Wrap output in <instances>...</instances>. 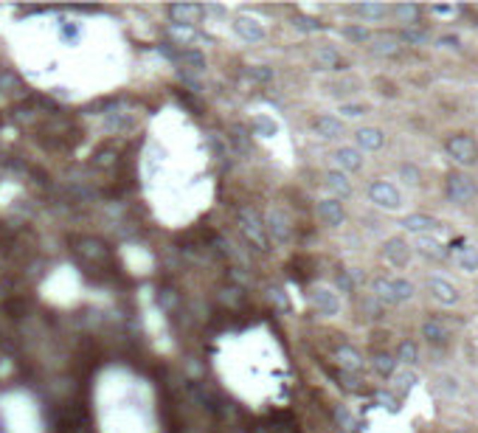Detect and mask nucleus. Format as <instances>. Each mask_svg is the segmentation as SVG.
I'll return each instance as SVG.
<instances>
[{
    "mask_svg": "<svg viewBox=\"0 0 478 433\" xmlns=\"http://www.w3.org/2000/svg\"><path fill=\"white\" fill-rule=\"evenodd\" d=\"M183 62H186V65H195V71H203V68H206V59H203L200 54H186Z\"/></svg>",
    "mask_w": 478,
    "mask_h": 433,
    "instance_id": "41",
    "label": "nucleus"
},
{
    "mask_svg": "<svg viewBox=\"0 0 478 433\" xmlns=\"http://www.w3.org/2000/svg\"><path fill=\"white\" fill-rule=\"evenodd\" d=\"M428 293H431V298H434L436 304H442V307H453V304H459V298H462L459 287H456L453 281L442 279V276H431V279H428Z\"/></svg>",
    "mask_w": 478,
    "mask_h": 433,
    "instance_id": "9",
    "label": "nucleus"
},
{
    "mask_svg": "<svg viewBox=\"0 0 478 433\" xmlns=\"http://www.w3.org/2000/svg\"><path fill=\"white\" fill-rule=\"evenodd\" d=\"M422 338L431 346H448L451 343V327L439 318H425L422 321Z\"/></svg>",
    "mask_w": 478,
    "mask_h": 433,
    "instance_id": "12",
    "label": "nucleus"
},
{
    "mask_svg": "<svg viewBox=\"0 0 478 433\" xmlns=\"http://www.w3.org/2000/svg\"><path fill=\"white\" fill-rule=\"evenodd\" d=\"M400 178H403V183H408V186H419V169H417L414 164H403V166H400Z\"/></svg>",
    "mask_w": 478,
    "mask_h": 433,
    "instance_id": "33",
    "label": "nucleus"
},
{
    "mask_svg": "<svg viewBox=\"0 0 478 433\" xmlns=\"http://www.w3.org/2000/svg\"><path fill=\"white\" fill-rule=\"evenodd\" d=\"M231 28H234V34H237L242 42H250V45H256V42H262V39L267 37L264 23H262L259 17H253V14H237L234 23H231Z\"/></svg>",
    "mask_w": 478,
    "mask_h": 433,
    "instance_id": "6",
    "label": "nucleus"
},
{
    "mask_svg": "<svg viewBox=\"0 0 478 433\" xmlns=\"http://www.w3.org/2000/svg\"><path fill=\"white\" fill-rule=\"evenodd\" d=\"M414 248L425 256V259H445L448 256V250H445V245L436 239V236H417V242H414Z\"/></svg>",
    "mask_w": 478,
    "mask_h": 433,
    "instance_id": "21",
    "label": "nucleus"
},
{
    "mask_svg": "<svg viewBox=\"0 0 478 433\" xmlns=\"http://www.w3.org/2000/svg\"><path fill=\"white\" fill-rule=\"evenodd\" d=\"M315 68H318V71H341L343 62H341V56H338L332 48H324V51L315 54Z\"/></svg>",
    "mask_w": 478,
    "mask_h": 433,
    "instance_id": "27",
    "label": "nucleus"
},
{
    "mask_svg": "<svg viewBox=\"0 0 478 433\" xmlns=\"http://www.w3.org/2000/svg\"><path fill=\"white\" fill-rule=\"evenodd\" d=\"M247 79H253V82H262V85H267V82H273V68H267V65H250L247 71Z\"/></svg>",
    "mask_w": 478,
    "mask_h": 433,
    "instance_id": "31",
    "label": "nucleus"
},
{
    "mask_svg": "<svg viewBox=\"0 0 478 433\" xmlns=\"http://www.w3.org/2000/svg\"><path fill=\"white\" fill-rule=\"evenodd\" d=\"M338 113H341L343 118H360V116L369 113V107H366V104H341Z\"/></svg>",
    "mask_w": 478,
    "mask_h": 433,
    "instance_id": "34",
    "label": "nucleus"
},
{
    "mask_svg": "<svg viewBox=\"0 0 478 433\" xmlns=\"http://www.w3.org/2000/svg\"><path fill=\"white\" fill-rule=\"evenodd\" d=\"M335 420H338V425H341V428H346V431H349V433H352V431H355V428H357V422H355V417H352V414H349L346 408H338V411H335Z\"/></svg>",
    "mask_w": 478,
    "mask_h": 433,
    "instance_id": "37",
    "label": "nucleus"
},
{
    "mask_svg": "<svg viewBox=\"0 0 478 433\" xmlns=\"http://www.w3.org/2000/svg\"><path fill=\"white\" fill-rule=\"evenodd\" d=\"M355 147L360 152H380L386 147V133L380 127H360L355 133Z\"/></svg>",
    "mask_w": 478,
    "mask_h": 433,
    "instance_id": "11",
    "label": "nucleus"
},
{
    "mask_svg": "<svg viewBox=\"0 0 478 433\" xmlns=\"http://www.w3.org/2000/svg\"><path fill=\"white\" fill-rule=\"evenodd\" d=\"M369 203L386 212H400L403 209V195L391 181H372L369 183Z\"/></svg>",
    "mask_w": 478,
    "mask_h": 433,
    "instance_id": "3",
    "label": "nucleus"
},
{
    "mask_svg": "<svg viewBox=\"0 0 478 433\" xmlns=\"http://www.w3.org/2000/svg\"><path fill=\"white\" fill-rule=\"evenodd\" d=\"M352 11H355L357 17H363V20L377 23V20H383V17L388 14V6H386V3H372V0H366V3L352 6Z\"/></svg>",
    "mask_w": 478,
    "mask_h": 433,
    "instance_id": "23",
    "label": "nucleus"
},
{
    "mask_svg": "<svg viewBox=\"0 0 478 433\" xmlns=\"http://www.w3.org/2000/svg\"><path fill=\"white\" fill-rule=\"evenodd\" d=\"M400 42H408V45H428L431 42V34L422 31V28H403L400 31Z\"/></svg>",
    "mask_w": 478,
    "mask_h": 433,
    "instance_id": "30",
    "label": "nucleus"
},
{
    "mask_svg": "<svg viewBox=\"0 0 478 433\" xmlns=\"http://www.w3.org/2000/svg\"><path fill=\"white\" fill-rule=\"evenodd\" d=\"M318 219L324 222V225H329V228H341L343 222H346V212H343V203L341 200H335V197H324V200H318Z\"/></svg>",
    "mask_w": 478,
    "mask_h": 433,
    "instance_id": "10",
    "label": "nucleus"
},
{
    "mask_svg": "<svg viewBox=\"0 0 478 433\" xmlns=\"http://www.w3.org/2000/svg\"><path fill=\"white\" fill-rule=\"evenodd\" d=\"M335 363L341 366V372H346V374H357V372H363V358H360V352L357 349H352V346H341V349H335Z\"/></svg>",
    "mask_w": 478,
    "mask_h": 433,
    "instance_id": "18",
    "label": "nucleus"
},
{
    "mask_svg": "<svg viewBox=\"0 0 478 433\" xmlns=\"http://www.w3.org/2000/svg\"><path fill=\"white\" fill-rule=\"evenodd\" d=\"M394 377H397V386H400V389H411V386L417 383V374H414V372H403V374H394Z\"/></svg>",
    "mask_w": 478,
    "mask_h": 433,
    "instance_id": "40",
    "label": "nucleus"
},
{
    "mask_svg": "<svg viewBox=\"0 0 478 433\" xmlns=\"http://www.w3.org/2000/svg\"><path fill=\"white\" fill-rule=\"evenodd\" d=\"M372 366H374V372H377L380 377H394L400 363H397V358H394V355H388V352H374Z\"/></svg>",
    "mask_w": 478,
    "mask_h": 433,
    "instance_id": "24",
    "label": "nucleus"
},
{
    "mask_svg": "<svg viewBox=\"0 0 478 433\" xmlns=\"http://www.w3.org/2000/svg\"><path fill=\"white\" fill-rule=\"evenodd\" d=\"M394 358H397V363H403V366H414V363L419 360V346H417L414 341H403V343L397 346Z\"/></svg>",
    "mask_w": 478,
    "mask_h": 433,
    "instance_id": "28",
    "label": "nucleus"
},
{
    "mask_svg": "<svg viewBox=\"0 0 478 433\" xmlns=\"http://www.w3.org/2000/svg\"><path fill=\"white\" fill-rule=\"evenodd\" d=\"M324 186L332 192L335 200H349L352 197V183H349L346 172H341V169H329L324 175Z\"/></svg>",
    "mask_w": 478,
    "mask_h": 433,
    "instance_id": "14",
    "label": "nucleus"
},
{
    "mask_svg": "<svg viewBox=\"0 0 478 433\" xmlns=\"http://www.w3.org/2000/svg\"><path fill=\"white\" fill-rule=\"evenodd\" d=\"M439 48H453V51H459V48H462V39H459L456 34H448V37H439Z\"/></svg>",
    "mask_w": 478,
    "mask_h": 433,
    "instance_id": "39",
    "label": "nucleus"
},
{
    "mask_svg": "<svg viewBox=\"0 0 478 433\" xmlns=\"http://www.w3.org/2000/svg\"><path fill=\"white\" fill-rule=\"evenodd\" d=\"M453 262L462 273H478V245L473 242H462L453 250Z\"/></svg>",
    "mask_w": 478,
    "mask_h": 433,
    "instance_id": "16",
    "label": "nucleus"
},
{
    "mask_svg": "<svg viewBox=\"0 0 478 433\" xmlns=\"http://www.w3.org/2000/svg\"><path fill=\"white\" fill-rule=\"evenodd\" d=\"M431 11L439 14V17H453V14H456V6H431Z\"/></svg>",
    "mask_w": 478,
    "mask_h": 433,
    "instance_id": "42",
    "label": "nucleus"
},
{
    "mask_svg": "<svg viewBox=\"0 0 478 433\" xmlns=\"http://www.w3.org/2000/svg\"><path fill=\"white\" fill-rule=\"evenodd\" d=\"M383 259L391 264V267H405L408 262H411V256H414V245H408V239L405 236H388L386 242H383Z\"/></svg>",
    "mask_w": 478,
    "mask_h": 433,
    "instance_id": "7",
    "label": "nucleus"
},
{
    "mask_svg": "<svg viewBox=\"0 0 478 433\" xmlns=\"http://www.w3.org/2000/svg\"><path fill=\"white\" fill-rule=\"evenodd\" d=\"M445 152H448V155H451V161H453V164H459V166H476L478 164L476 141H473L470 135H465V133L451 135V138L445 141Z\"/></svg>",
    "mask_w": 478,
    "mask_h": 433,
    "instance_id": "2",
    "label": "nucleus"
},
{
    "mask_svg": "<svg viewBox=\"0 0 478 433\" xmlns=\"http://www.w3.org/2000/svg\"><path fill=\"white\" fill-rule=\"evenodd\" d=\"M414 293H417V287H414L408 279H403V276H394V301H397V304H405V301H411V298H414Z\"/></svg>",
    "mask_w": 478,
    "mask_h": 433,
    "instance_id": "29",
    "label": "nucleus"
},
{
    "mask_svg": "<svg viewBox=\"0 0 478 433\" xmlns=\"http://www.w3.org/2000/svg\"><path fill=\"white\" fill-rule=\"evenodd\" d=\"M169 14L175 17V25H195L203 14V6H195V3H178L169 8Z\"/></svg>",
    "mask_w": 478,
    "mask_h": 433,
    "instance_id": "20",
    "label": "nucleus"
},
{
    "mask_svg": "<svg viewBox=\"0 0 478 433\" xmlns=\"http://www.w3.org/2000/svg\"><path fill=\"white\" fill-rule=\"evenodd\" d=\"M264 228H267V236L278 245H287L293 239V219L284 209L278 206H270L267 214H264Z\"/></svg>",
    "mask_w": 478,
    "mask_h": 433,
    "instance_id": "5",
    "label": "nucleus"
},
{
    "mask_svg": "<svg viewBox=\"0 0 478 433\" xmlns=\"http://www.w3.org/2000/svg\"><path fill=\"white\" fill-rule=\"evenodd\" d=\"M445 195H448L451 203L467 206V203L476 197V183H473V178L465 175V172H451L448 181H445Z\"/></svg>",
    "mask_w": 478,
    "mask_h": 433,
    "instance_id": "4",
    "label": "nucleus"
},
{
    "mask_svg": "<svg viewBox=\"0 0 478 433\" xmlns=\"http://www.w3.org/2000/svg\"><path fill=\"white\" fill-rule=\"evenodd\" d=\"M335 284H338L341 293H352V290H355V281H352V273H349V270H338Z\"/></svg>",
    "mask_w": 478,
    "mask_h": 433,
    "instance_id": "36",
    "label": "nucleus"
},
{
    "mask_svg": "<svg viewBox=\"0 0 478 433\" xmlns=\"http://www.w3.org/2000/svg\"><path fill=\"white\" fill-rule=\"evenodd\" d=\"M400 48H403V42H400V37H394V34L372 37V45H369V51L377 54V56H397Z\"/></svg>",
    "mask_w": 478,
    "mask_h": 433,
    "instance_id": "19",
    "label": "nucleus"
},
{
    "mask_svg": "<svg viewBox=\"0 0 478 433\" xmlns=\"http://www.w3.org/2000/svg\"><path fill=\"white\" fill-rule=\"evenodd\" d=\"M237 225H239V231H242V236H245V242H247L250 248H256L259 253L267 250L270 236H267V228H264V216H259L256 209L242 206L237 212Z\"/></svg>",
    "mask_w": 478,
    "mask_h": 433,
    "instance_id": "1",
    "label": "nucleus"
},
{
    "mask_svg": "<svg viewBox=\"0 0 478 433\" xmlns=\"http://www.w3.org/2000/svg\"><path fill=\"white\" fill-rule=\"evenodd\" d=\"M372 293L383 304H397L394 301V276H377L372 279Z\"/></svg>",
    "mask_w": 478,
    "mask_h": 433,
    "instance_id": "22",
    "label": "nucleus"
},
{
    "mask_svg": "<svg viewBox=\"0 0 478 433\" xmlns=\"http://www.w3.org/2000/svg\"><path fill=\"white\" fill-rule=\"evenodd\" d=\"M172 34L180 39V42H195L197 39V31L192 25H172Z\"/></svg>",
    "mask_w": 478,
    "mask_h": 433,
    "instance_id": "35",
    "label": "nucleus"
},
{
    "mask_svg": "<svg viewBox=\"0 0 478 433\" xmlns=\"http://www.w3.org/2000/svg\"><path fill=\"white\" fill-rule=\"evenodd\" d=\"M391 11L397 14L400 23H405V28H414V25L419 23V11H422V8H419L417 3H397Z\"/></svg>",
    "mask_w": 478,
    "mask_h": 433,
    "instance_id": "25",
    "label": "nucleus"
},
{
    "mask_svg": "<svg viewBox=\"0 0 478 433\" xmlns=\"http://www.w3.org/2000/svg\"><path fill=\"white\" fill-rule=\"evenodd\" d=\"M250 130H253V135H259V138H273V135L278 133V124H276L270 116H253Z\"/></svg>",
    "mask_w": 478,
    "mask_h": 433,
    "instance_id": "26",
    "label": "nucleus"
},
{
    "mask_svg": "<svg viewBox=\"0 0 478 433\" xmlns=\"http://www.w3.org/2000/svg\"><path fill=\"white\" fill-rule=\"evenodd\" d=\"M293 25H298V28H304V31H318V28H321V23H318V20H312V17H301V14H295V17H293Z\"/></svg>",
    "mask_w": 478,
    "mask_h": 433,
    "instance_id": "38",
    "label": "nucleus"
},
{
    "mask_svg": "<svg viewBox=\"0 0 478 433\" xmlns=\"http://www.w3.org/2000/svg\"><path fill=\"white\" fill-rule=\"evenodd\" d=\"M343 37H349L352 42L363 45V42H372V34L363 28V25H343Z\"/></svg>",
    "mask_w": 478,
    "mask_h": 433,
    "instance_id": "32",
    "label": "nucleus"
},
{
    "mask_svg": "<svg viewBox=\"0 0 478 433\" xmlns=\"http://www.w3.org/2000/svg\"><path fill=\"white\" fill-rule=\"evenodd\" d=\"M442 389H445L448 394H456V391H459V380H456V377H442Z\"/></svg>",
    "mask_w": 478,
    "mask_h": 433,
    "instance_id": "43",
    "label": "nucleus"
},
{
    "mask_svg": "<svg viewBox=\"0 0 478 433\" xmlns=\"http://www.w3.org/2000/svg\"><path fill=\"white\" fill-rule=\"evenodd\" d=\"M332 161L338 164L341 172H357L363 166V152L357 147H338L332 152Z\"/></svg>",
    "mask_w": 478,
    "mask_h": 433,
    "instance_id": "15",
    "label": "nucleus"
},
{
    "mask_svg": "<svg viewBox=\"0 0 478 433\" xmlns=\"http://www.w3.org/2000/svg\"><path fill=\"white\" fill-rule=\"evenodd\" d=\"M310 304H312V310H315L321 318H332V315H338V310H341V298H338V293L329 290V287H312V290H310Z\"/></svg>",
    "mask_w": 478,
    "mask_h": 433,
    "instance_id": "8",
    "label": "nucleus"
},
{
    "mask_svg": "<svg viewBox=\"0 0 478 433\" xmlns=\"http://www.w3.org/2000/svg\"><path fill=\"white\" fill-rule=\"evenodd\" d=\"M312 130H315V135H318V138H324V141H335V138H341V135H343V121H341V118H335V116H318V118L312 121Z\"/></svg>",
    "mask_w": 478,
    "mask_h": 433,
    "instance_id": "17",
    "label": "nucleus"
},
{
    "mask_svg": "<svg viewBox=\"0 0 478 433\" xmlns=\"http://www.w3.org/2000/svg\"><path fill=\"white\" fill-rule=\"evenodd\" d=\"M400 228H403V231H408V233L425 236V233H431V231L442 228V222L431 214H408V216H403V219H400Z\"/></svg>",
    "mask_w": 478,
    "mask_h": 433,
    "instance_id": "13",
    "label": "nucleus"
}]
</instances>
